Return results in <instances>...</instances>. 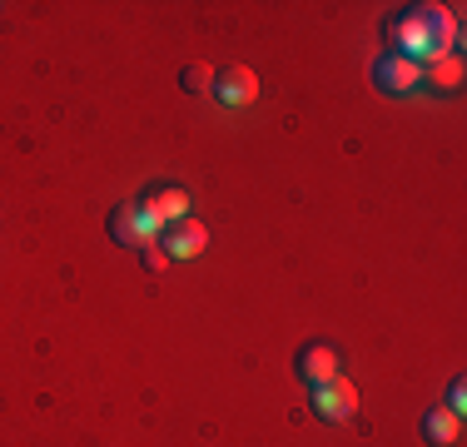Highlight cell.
<instances>
[{"instance_id": "6da1fadb", "label": "cell", "mask_w": 467, "mask_h": 447, "mask_svg": "<svg viewBox=\"0 0 467 447\" xmlns=\"http://www.w3.org/2000/svg\"><path fill=\"white\" fill-rule=\"evenodd\" d=\"M388 40L398 45L393 55L413 65L442 60L458 45V5H413L403 20H388Z\"/></svg>"}, {"instance_id": "7a4b0ae2", "label": "cell", "mask_w": 467, "mask_h": 447, "mask_svg": "<svg viewBox=\"0 0 467 447\" xmlns=\"http://www.w3.org/2000/svg\"><path fill=\"white\" fill-rule=\"evenodd\" d=\"M164 224L140 204H115L109 209V239L115 244H154Z\"/></svg>"}, {"instance_id": "3957f363", "label": "cell", "mask_w": 467, "mask_h": 447, "mask_svg": "<svg viewBox=\"0 0 467 447\" xmlns=\"http://www.w3.org/2000/svg\"><path fill=\"white\" fill-rule=\"evenodd\" d=\"M418 80H422V65L403 60V55H393V50L373 60V85L383 89V95H408V89H418Z\"/></svg>"}, {"instance_id": "277c9868", "label": "cell", "mask_w": 467, "mask_h": 447, "mask_svg": "<svg viewBox=\"0 0 467 447\" xmlns=\"http://www.w3.org/2000/svg\"><path fill=\"white\" fill-rule=\"evenodd\" d=\"M314 412L324 422H348L353 412H358V388H353L348 378H333V383L314 388Z\"/></svg>"}, {"instance_id": "5b68a950", "label": "cell", "mask_w": 467, "mask_h": 447, "mask_svg": "<svg viewBox=\"0 0 467 447\" xmlns=\"http://www.w3.org/2000/svg\"><path fill=\"white\" fill-rule=\"evenodd\" d=\"M214 95H219V105L244 109V105H254V99H259V75H254L249 65H229V70L214 80Z\"/></svg>"}, {"instance_id": "8992f818", "label": "cell", "mask_w": 467, "mask_h": 447, "mask_svg": "<svg viewBox=\"0 0 467 447\" xmlns=\"http://www.w3.org/2000/svg\"><path fill=\"white\" fill-rule=\"evenodd\" d=\"M164 249H170V259H199V254L209 249V229L199 219H180V224H170L164 229Z\"/></svg>"}, {"instance_id": "52a82bcc", "label": "cell", "mask_w": 467, "mask_h": 447, "mask_svg": "<svg viewBox=\"0 0 467 447\" xmlns=\"http://www.w3.org/2000/svg\"><path fill=\"white\" fill-rule=\"evenodd\" d=\"M298 378H304L308 388H324L338 378V358H333V348H324V343H308L304 353H298Z\"/></svg>"}, {"instance_id": "ba28073f", "label": "cell", "mask_w": 467, "mask_h": 447, "mask_svg": "<svg viewBox=\"0 0 467 447\" xmlns=\"http://www.w3.org/2000/svg\"><path fill=\"white\" fill-rule=\"evenodd\" d=\"M422 438H428L432 447H458L462 442V412L432 408L428 418H422Z\"/></svg>"}, {"instance_id": "9c48e42d", "label": "cell", "mask_w": 467, "mask_h": 447, "mask_svg": "<svg viewBox=\"0 0 467 447\" xmlns=\"http://www.w3.org/2000/svg\"><path fill=\"white\" fill-rule=\"evenodd\" d=\"M140 209H150V214L160 219L164 229H170V224H180V219H189V194H184V189H154V194L144 199Z\"/></svg>"}, {"instance_id": "30bf717a", "label": "cell", "mask_w": 467, "mask_h": 447, "mask_svg": "<svg viewBox=\"0 0 467 447\" xmlns=\"http://www.w3.org/2000/svg\"><path fill=\"white\" fill-rule=\"evenodd\" d=\"M422 80H432L438 89H458L462 85V55L452 50V55H442V60H432L428 70H422Z\"/></svg>"}, {"instance_id": "8fae6325", "label": "cell", "mask_w": 467, "mask_h": 447, "mask_svg": "<svg viewBox=\"0 0 467 447\" xmlns=\"http://www.w3.org/2000/svg\"><path fill=\"white\" fill-rule=\"evenodd\" d=\"M184 89L189 95H199V89H214V70H209V65H184Z\"/></svg>"}, {"instance_id": "7c38bea8", "label": "cell", "mask_w": 467, "mask_h": 447, "mask_svg": "<svg viewBox=\"0 0 467 447\" xmlns=\"http://www.w3.org/2000/svg\"><path fill=\"white\" fill-rule=\"evenodd\" d=\"M140 249H144V268H150V274H164V268H170V249H164L160 239H154V244H140Z\"/></svg>"}, {"instance_id": "4fadbf2b", "label": "cell", "mask_w": 467, "mask_h": 447, "mask_svg": "<svg viewBox=\"0 0 467 447\" xmlns=\"http://www.w3.org/2000/svg\"><path fill=\"white\" fill-rule=\"evenodd\" d=\"M448 408H452V412H462V408H467V388H462V378L448 388Z\"/></svg>"}]
</instances>
